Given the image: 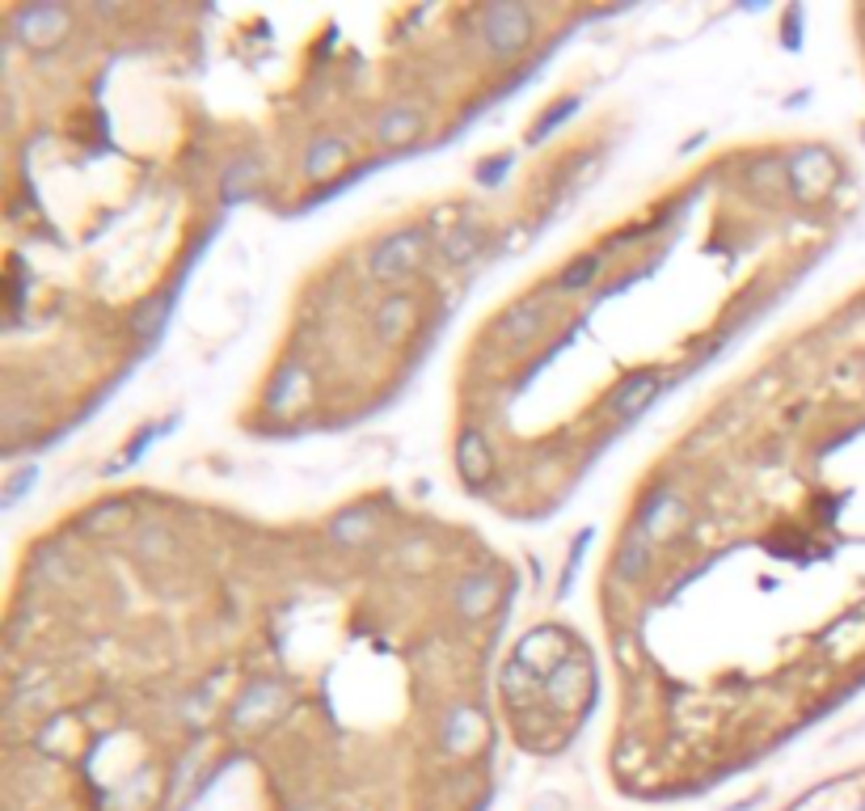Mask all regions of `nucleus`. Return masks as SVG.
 <instances>
[{"label": "nucleus", "instance_id": "nucleus-16", "mask_svg": "<svg viewBox=\"0 0 865 811\" xmlns=\"http://www.w3.org/2000/svg\"><path fill=\"white\" fill-rule=\"evenodd\" d=\"M680 512H684V508H680V499H675L672 491H654L651 499H646V508H642V537H646V541H651V537H663L667 533V524H672Z\"/></svg>", "mask_w": 865, "mask_h": 811}, {"label": "nucleus", "instance_id": "nucleus-28", "mask_svg": "<svg viewBox=\"0 0 865 811\" xmlns=\"http://www.w3.org/2000/svg\"><path fill=\"white\" fill-rule=\"evenodd\" d=\"M506 166H511V157H506V152H503V157H494V161H485V166H482V182H499V170H506Z\"/></svg>", "mask_w": 865, "mask_h": 811}, {"label": "nucleus", "instance_id": "nucleus-26", "mask_svg": "<svg viewBox=\"0 0 865 811\" xmlns=\"http://www.w3.org/2000/svg\"><path fill=\"white\" fill-rule=\"evenodd\" d=\"M574 110H579V98H566V102H557V107L549 110L545 119H541V123H536V128H532V140H545L549 131L557 128V123H562V119H570V114H574Z\"/></svg>", "mask_w": 865, "mask_h": 811}, {"label": "nucleus", "instance_id": "nucleus-15", "mask_svg": "<svg viewBox=\"0 0 865 811\" xmlns=\"http://www.w3.org/2000/svg\"><path fill=\"white\" fill-rule=\"evenodd\" d=\"M482 224H473V220H464V224H456L452 233L440 241V254L443 262H452V267H461V262H469V258L482 250Z\"/></svg>", "mask_w": 865, "mask_h": 811}, {"label": "nucleus", "instance_id": "nucleus-7", "mask_svg": "<svg viewBox=\"0 0 865 811\" xmlns=\"http://www.w3.org/2000/svg\"><path fill=\"white\" fill-rule=\"evenodd\" d=\"M274 705H283V689L274 681H253L237 702H232V714L229 723L232 727H253L262 723V719H271Z\"/></svg>", "mask_w": 865, "mask_h": 811}, {"label": "nucleus", "instance_id": "nucleus-21", "mask_svg": "<svg viewBox=\"0 0 865 811\" xmlns=\"http://www.w3.org/2000/svg\"><path fill=\"white\" fill-rule=\"evenodd\" d=\"M258 178H262V173H258L253 161H237V166H229V173H224V187H220V191H224L229 203L232 199H245V194L258 187Z\"/></svg>", "mask_w": 865, "mask_h": 811}, {"label": "nucleus", "instance_id": "nucleus-8", "mask_svg": "<svg viewBox=\"0 0 865 811\" xmlns=\"http://www.w3.org/2000/svg\"><path fill=\"white\" fill-rule=\"evenodd\" d=\"M440 735H443V748H447V752L464 757V752H473V748L482 744V735H485L482 714H477L473 705H461V710H452V714L443 719Z\"/></svg>", "mask_w": 865, "mask_h": 811}, {"label": "nucleus", "instance_id": "nucleus-23", "mask_svg": "<svg viewBox=\"0 0 865 811\" xmlns=\"http://www.w3.org/2000/svg\"><path fill=\"white\" fill-rule=\"evenodd\" d=\"M169 545H173V537L161 529V524H148V529H140V537H135V554L144 558V562H157V558H165L169 554Z\"/></svg>", "mask_w": 865, "mask_h": 811}, {"label": "nucleus", "instance_id": "nucleus-27", "mask_svg": "<svg viewBox=\"0 0 865 811\" xmlns=\"http://www.w3.org/2000/svg\"><path fill=\"white\" fill-rule=\"evenodd\" d=\"M34 482V470H21V473H13V482H9V491H4V503H18V494L26 491Z\"/></svg>", "mask_w": 865, "mask_h": 811}, {"label": "nucleus", "instance_id": "nucleus-2", "mask_svg": "<svg viewBox=\"0 0 865 811\" xmlns=\"http://www.w3.org/2000/svg\"><path fill=\"white\" fill-rule=\"evenodd\" d=\"M482 39L499 56H520L532 43V13L524 4H490L482 18Z\"/></svg>", "mask_w": 865, "mask_h": 811}, {"label": "nucleus", "instance_id": "nucleus-17", "mask_svg": "<svg viewBox=\"0 0 865 811\" xmlns=\"http://www.w3.org/2000/svg\"><path fill=\"white\" fill-rule=\"evenodd\" d=\"M646 567H651V545H646V537L625 541L621 554H616V579H621V583H637V579L646 575Z\"/></svg>", "mask_w": 865, "mask_h": 811}, {"label": "nucleus", "instance_id": "nucleus-10", "mask_svg": "<svg viewBox=\"0 0 865 811\" xmlns=\"http://www.w3.org/2000/svg\"><path fill=\"white\" fill-rule=\"evenodd\" d=\"M499 597H503L499 575H469L461 583V592H456V613L469 621H477L499 604Z\"/></svg>", "mask_w": 865, "mask_h": 811}, {"label": "nucleus", "instance_id": "nucleus-3", "mask_svg": "<svg viewBox=\"0 0 865 811\" xmlns=\"http://www.w3.org/2000/svg\"><path fill=\"white\" fill-rule=\"evenodd\" d=\"M13 30H18V39L26 47H56L68 34V9L63 4H34V9H21L18 18H13Z\"/></svg>", "mask_w": 865, "mask_h": 811}, {"label": "nucleus", "instance_id": "nucleus-4", "mask_svg": "<svg viewBox=\"0 0 865 811\" xmlns=\"http://www.w3.org/2000/svg\"><path fill=\"white\" fill-rule=\"evenodd\" d=\"M785 178H789V187H794L798 199H819V194L836 182V161L827 157V149H806L789 161V173H785Z\"/></svg>", "mask_w": 865, "mask_h": 811}, {"label": "nucleus", "instance_id": "nucleus-19", "mask_svg": "<svg viewBox=\"0 0 865 811\" xmlns=\"http://www.w3.org/2000/svg\"><path fill=\"white\" fill-rule=\"evenodd\" d=\"M372 529H376L372 512H342L334 524H330V533H334L338 545H363V541L372 537Z\"/></svg>", "mask_w": 865, "mask_h": 811}, {"label": "nucleus", "instance_id": "nucleus-1", "mask_svg": "<svg viewBox=\"0 0 865 811\" xmlns=\"http://www.w3.org/2000/svg\"><path fill=\"white\" fill-rule=\"evenodd\" d=\"M422 254H426V233L422 229H401V233L384 237L376 250H372L368 271L380 283H393V279H405L410 271H419Z\"/></svg>", "mask_w": 865, "mask_h": 811}, {"label": "nucleus", "instance_id": "nucleus-14", "mask_svg": "<svg viewBox=\"0 0 865 811\" xmlns=\"http://www.w3.org/2000/svg\"><path fill=\"white\" fill-rule=\"evenodd\" d=\"M499 326H503V334L515 342V347H527V342L541 334L545 313H541V304H527V300H524V304H511Z\"/></svg>", "mask_w": 865, "mask_h": 811}, {"label": "nucleus", "instance_id": "nucleus-24", "mask_svg": "<svg viewBox=\"0 0 865 811\" xmlns=\"http://www.w3.org/2000/svg\"><path fill=\"white\" fill-rule=\"evenodd\" d=\"M119 524H127V503H105V508H93V512L84 515V529L89 533H110Z\"/></svg>", "mask_w": 865, "mask_h": 811}, {"label": "nucleus", "instance_id": "nucleus-22", "mask_svg": "<svg viewBox=\"0 0 865 811\" xmlns=\"http://www.w3.org/2000/svg\"><path fill=\"white\" fill-rule=\"evenodd\" d=\"M600 267H604V258L600 254H583V258H574L566 271H562V288L566 292H579V288H591L595 283V276H600Z\"/></svg>", "mask_w": 865, "mask_h": 811}, {"label": "nucleus", "instance_id": "nucleus-25", "mask_svg": "<svg viewBox=\"0 0 865 811\" xmlns=\"http://www.w3.org/2000/svg\"><path fill=\"white\" fill-rule=\"evenodd\" d=\"M169 318V300H148L144 309H135V318H131V326H135V334H157L161 330V321Z\"/></svg>", "mask_w": 865, "mask_h": 811}, {"label": "nucleus", "instance_id": "nucleus-11", "mask_svg": "<svg viewBox=\"0 0 865 811\" xmlns=\"http://www.w3.org/2000/svg\"><path fill=\"white\" fill-rule=\"evenodd\" d=\"M419 321V309H414V300L398 292V297H389L384 304L376 309V334L380 342H389V347H398L405 334H410V326Z\"/></svg>", "mask_w": 865, "mask_h": 811}, {"label": "nucleus", "instance_id": "nucleus-9", "mask_svg": "<svg viewBox=\"0 0 865 811\" xmlns=\"http://www.w3.org/2000/svg\"><path fill=\"white\" fill-rule=\"evenodd\" d=\"M456 470L469 487H485L490 473H494V457H490V444H485L477 431H464L456 440Z\"/></svg>", "mask_w": 865, "mask_h": 811}, {"label": "nucleus", "instance_id": "nucleus-5", "mask_svg": "<svg viewBox=\"0 0 865 811\" xmlns=\"http://www.w3.org/2000/svg\"><path fill=\"white\" fill-rule=\"evenodd\" d=\"M658 389H663V377H658V372H633V377H625V381L612 389L608 410L616 419H633V414H642V410L658 398Z\"/></svg>", "mask_w": 865, "mask_h": 811}, {"label": "nucleus", "instance_id": "nucleus-6", "mask_svg": "<svg viewBox=\"0 0 865 811\" xmlns=\"http://www.w3.org/2000/svg\"><path fill=\"white\" fill-rule=\"evenodd\" d=\"M587 689H591V672L583 663L574 668V660H562L545 677V698L557 705V710H574V705L587 698Z\"/></svg>", "mask_w": 865, "mask_h": 811}, {"label": "nucleus", "instance_id": "nucleus-13", "mask_svg": "<svg viewBox=\"0 0 865 811\" xmlns=\"http://www.w3.org/2000/svg\"><path fill=\"white\" fill-rule=\"evenodd\" d=\"M422 123H426V119H422L419 107H393L380 114L376 136L384 144H410V140H419Z\"/></svg>", "mask_w": 865, "mask_h": 811}, {"label": "nucleus", "instance_id": "nucleus-20", "mask_svg": "<svg viewBox=\"0 0 865 811\" xmlns=\"http://www.w3.org/2000/svg\"><path fill=\"white\" fill-rule=\"evenodd\" d=\"M536 677H541V672H532L527 663L511 660V668H506V677H503V693L511 698V702H527V693H536V689H541Z\"/></svg>", "mask_w": 865, "mask_h": 811}, {"label": "nucleus", "instance_id": "nucleus-12", "mask_svg": "<svg viewBox=\"0 0 865 811\" xmlns=\"http://www.w3.org/2000/svg\"><path fill=\"white\" fill-rule=\"evenodd\" d=\"M342 166H346V144L334 140V136H316L313 144H309V152H304V173H309L313 182L334 178Z\"/></svg>", "mask_w": 865, "mask_h": 811}, {"label": "nucleus", "instance_id": "nucleus-18", "mask_svg": "<svg viewBox=\"0 0 865 811\" xmlns=\"http://www.w3.org/2000/svg\"><path fill=\"white\" fill-rule=\"evenodd\" d=\"M304 384H309V372H304L300 363H288V368H283V372H279V377L271 381V389H266V406L283 414V410H288V402H292Z\"/></svg>", "mask_w": 865, "mask_h": 811}]
</instances>
